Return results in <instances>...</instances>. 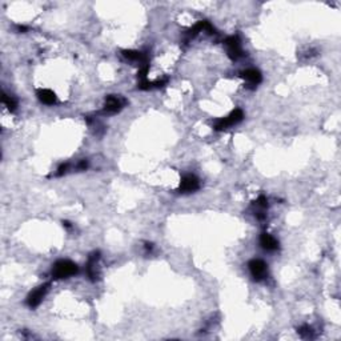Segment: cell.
Masks as SVG:
<instances>
[{"mask_svg": "<svg viewBox=\"0 0 341 341\" xmlns=\"http://www.w3.org/2000/svg\"><path fill=\"white\" fill-rule=\"evenodd\" d=\"M78 272V264L73 263L71 260H59L52 267V277L55 280L71 277V276H75Z\"/></svg>", "mask_w": 341, "mask_h": 341, "instance_id": "1", "label": "cell"}, {"mask_svg": "<svg viewBox=\"0 0 341 341\" xmlns=\"http://www.w3.org/2000/svg\"><path fill=\"white\" fill-rule=\"evenodd\" d=\"M243 111H241L240 108H236V109L229 113L227 117H221L219 120H216L213 128L216 131H224V129H228V128L232 127V126L239 124V123L243 120Z\"/></svg>", "mask_w": 341, "mask_h": 341, "instance_id": "2", "label": "cell"}, {"mask_svg": "<svg viewBox=\"0 0 341 341\" xmlns=\"http://www.w3.org/2000/svg\"><path fill=\"white\" fill-rule=\"evenodd\" d=\"M249 272L252 275V277L255 280H264V278L268 276V265L265 264V261L260 260V258H254L248 263Z\"/></svg>", "mask_w": 341, "mask_h": 341, "instance_id": "3", "label": "cell"}, {"mask_svg": "<svg viewBox=\"0 0 341 341\" xmlns=\"http://www.w3.org/2000/svg\"><path fill=\"white\" fill-rule=\"evenodd\" d=\"M49 287H51V284L45 283L43 284V285L36 288V289H34V291L28 295V298H27V305H28L29 308L39 307L40 302L43 301V298H45V295H47V292L49 291Z\"/></svg>", "mask_w": 341, "mask_h": 341, "instance_id": "4", "label": "cell"}, {"mask_svg": "<svg viewBox=\"0 0 341 341\" xmlns=\"http://www.w3.org/2000/svg\"><path fill=\"white\" fill-rule=\"evenodd\" d=\"M224 44L227 45V52L231 60L236 62L237 59L243 56V48H241V42L237 36H229L224 40Z\"/></svg>", "mask_w": 341, "mask_h": 341, "instance_id": "5", "label": "cell"}, {"mask_svg": "<svg viewBox=\"0 0 341 341\" xmlns=\"http://www.w3.org/2000/svg\"><path fill=\"white\" fill-rule=\"evenodd\" d=\"M124 104H126V100H123L120 96H115V95L107 96L106 103H104V108H103V113L112 115V113L119 112L124 107Z\"/></svg>", "mask_w": 341, "mask_h": 341, "instance_id": "6", "label": "cell"}, {"mask_svg": "<svg viewBox=\"0 0 341 341\" xmlns=\"http://www.w3.org/2000/svg\"><path fill=\"white\" fill-rule=\"evenodd\" d=\"M200 188V181L195 175L192 173H187L183 176V179L180 181V188L179 191L183 193H190V192H195Z\"/></svg>", "mask_w": 341, "mask_h": 341, "instance_id": "7", "label": "cell"}, {"mask_svg": "<svg viewBox=\"0 0 341 341\" xmlns=\"http://www.w3.org/2000/svg\"><path fill=\"white\" fill-rule=\"evenodd\" d=\"M240 76H241V78H243L244 80L249 84V85H254V87L261 83V80H263L261 73H260V71L256 68L245 69V71H243V72L240 73Z\"/></svg>", "mask_w": 341, "mask_h": 341, "instance_id": "8", "label": "cell"}, {"mask_svg": "<svg viewBox=\"0 0 341 341\" xmlns=\"http://www.w3.org/2000/svg\"><path fill=\"white\" fill-rule=\"evenodd\" d=\"M260 245L264 251H268V252H273L278 248V241L272 234H267V232H263L261 236H260Z\"/></svg>", "mask_w": 341, "mask_h": 341, "instance_id": "9", "label": "cell"}, {"mask_svg": "<svg viewBox=\"0 0 341 341\" xmlns=\"http://www.w3.org/2000/svg\"><path fill=\"white\" fill-rule=\"evenodd\" d=\"M38 98H39L40 102L43 104H47V106H54L58 102L56 95L51 89H47V88H43V89L38 91Z\"/></svg>", "mask_w": 341, "mask_h": 341, "instance_id": "10", "label": "cell"}, {"mask_svg": "<svg viewBox=\"0 0 341 341\" xmlns=\"http://www.w3.org/2000/svg\"><path fill=\"white\" fill-rule=\"evenodd\" d=\"M1 100H3V104L10 109L11 112H14L15 109H16V107H18L16 99L12 98V96H8V95H5V93H3V99H1Z\"/></svg>", "mask_w": 341, "mask_h": 341, "instance_id": "11", "label": "cell"}, {"mask_svg": "<svg viewBox=\"0 0 341 341\" xmlns=\"http://www.w3.org/2000/svg\"><path fill=\"white\" fill-rule=\"evenodd\" d=\"M298 335L301 337H304V339H312L313 335H315V332H313L312 327H309V325H302V327L298 328Z\"/></svg>", "mask_w": 341, "mask_h": 341, "instance_id": "12", "label": "cell"}, {"mask_svg": "<svg viewBox=\"0 0 341 341\" xmlns=\"http://www.w3.org/2000/svg\"><path fill=\"white\" fill-rule=\"evenodd\" d=\"M68 168H69V164H67V163H65V164H62V166L58 168V173H56V175L63 176L64 173H67Z\"/></svg>", "mask_w": 341, "mask_h": 341, "instance_id": "13", "label": "cell"}, {"mask_svg": "<svg viewBox=\"0 0 341 341\" xmlns=\"http://www.w3.org/2000/svg\"><path fill=\"white\" fill-rule=\"evenodd\" d=\"M152 249H153V245H152V244H149V243H147L146 244V251H147V252H152Z\"/></svg>", "mask_w": 341, "mask_h": 341, "instance_id": "14", "label": "cell"}]
</instances>
